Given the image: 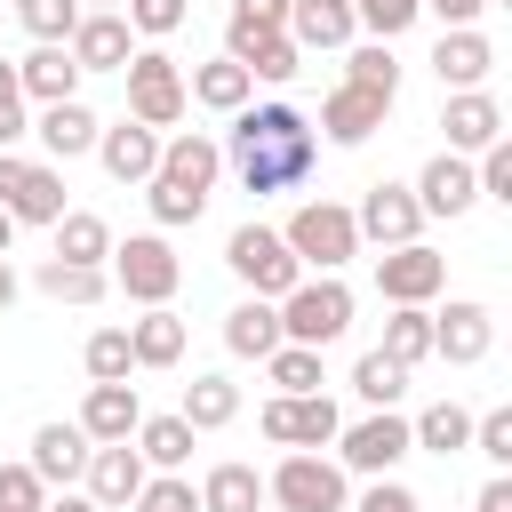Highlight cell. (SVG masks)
Wrapping results in <instances>:
<instances>
[{
	"mask_svg": "<svg viewBox=\"0 0 512 512\" xmlns=\"http://www.w3.org/2000/svg\"><path fill=\"white\" fill-rule=\"evenodd\" d=\"M320 144H312V120L296 104H240L232 112V176L264 200V192H296L312 176Z\"/></svg>",
	"mask_w": 512,
	"mask_h": 512,
	"instance_id": "1",
	"label": "cell"
},
{
	"mask_svg": "<svg viewBox=\"0 0 512 512\" xmlns=\"http://www.w3.org/2000/svg\"><path fill=\"white\" fill-rule=\"evenodd\" d=\"M216 168H224V152L192 128V136H168L160 144V168L144 176V200H152V216L160 224H192L200 208H208V192H216Z\"/></svg>",
	"mask_w": 512,
	"mask_h": 512,
	"instance_id": "2",
	"label": "cell"
},
{
	"mask_svg": "<svg viewBox=\"0 0 512 512\" xmlns=\"http://www.w3.org/2000/svg\"><path fill=\"white\" fill-rule=\"evenodd\" d=\"M352 328V288L336 280V272H320V280H296L288 296H280V344H336Z\"/></svg>",
	"mask_w": 512,
	"mask_h": 512,
	"instance_id": "3",
	"label": "cell"
},
{
	"mask_svg": "<svg viewBox=\"0 0 512 512\" xmlns=\"http://www.w3.org/2000/svg\"><path fill=\"white\" fill-rule=\"evenodd\" d=\"M280 240L296 248V264H320V272H336L344 256H360V224H352V208H336V200H304Z\"/></svg>",
	"mask_w": 512,
	"mask_h": 512,
	"instance_id": "4",
	"label": "cell"
},
{
	"mask_svg": "<svg viewBox=\"0 0 512 512\" xmlns=\"http://www.w3.org/2000/svg\"><path fill=\"white\" fill-rule=\"evenodd\" d=\"M224 264L256 288V296H288L296 280H304V264H296V248L280 240V232H264V224H240L232 240H224Z\"/></svg>",
	"mask_w": 512,
	"mask_h": 512,
	"instance_id": "5",
	"label": "cell"
},
{
	"mask_svg": "<svg viewBox=\"0 0 512 512\" xmlns=\"http://www.w3.org/2000/svg\"><path fill=\"white\" fill-rule=\"evenodd\" d=\"M120 72H128V120L168 128V120L184 112V72H176V56H168V48H136Z\"/></svg>",
	"mask_w": 512,
	"mask_h": 512,
	"instance_id": "6",
	"label": "cell"
},
{
	"mask_svg": "<svg viewBox=\"0 0 512 512\" xmlns=\"http://www.w3.org/2000/svg\"><path fill=\"white\" fill-rule=\"evenodd\" d=\"M112 280H120L136 304H168L176 280H184V264H176V248H168L160 232H136L128 248H112Z\"/></svg>",
	"mask_w": 512,
	"mask_h": 512,
	"instance_id": "7",
	"label": "cell"
},
{
	"mask_svg": "<svg viewBox=\"0 0 512 512\" xmlns=\"http://www.w3.org/2000/svg\"><path fill=\"white\" fill-rule=\"evenodd\" d=\"M264 496H280V512H344V464H328V456H280V472L264 480Z\"/></svg>",
	"mask_w": 512,
	"mask_h": 512,
	"instance_id": "8",
	"label": "cell"
},
{
	"mask_svg": "<svg viewBox=\"0 0 512 512\" xmlns=\"http://www.w3.org/2000/svg\"><path fill=\"white\" fill-rule=\"evenodd\" d=\"M0 208H8L16 224H56V216H64V176H56L48 160L0 152Z\"/></svg>",
	"mask_w": 512,
	"mask_h": 512,
	"instance_id": "9",
	"label": "cell"
},
{
	"mask_svg": "<svg viewBox=\"0 0 512 512\" xmlns=\"http://www.w3.org/2000/svg\"><path fill=\"white\" fill-rule=\"evenodd\" d=\"M344 424H336V400L328 392H280V400H264V440H280V448H328Z\"/></svg>",
	"mask_w": 512,
	"mask_h": 512,
	"instance_id": "10",
	"label": "cell"
},
{
	"mask_svg": "<svg viewBox=\"0 0 512 512\" xmlns=\"http://www.w3.org/2000/svg\"><path fill=\"white\" fill-rule=\"evenodd\" d=\"M224 56L248 64V80H296V64H304V48H296L280 24H248V16L224 24Z\"/></svg>",
	"mask_w": 512,
	"mask_h": 512,
	"instance_id": "11",
	"label": "cell"
},
{
	"mask_svg": "<svg viewBox=\"0 0 512 512\" xmlns=\"http://www.w3.org/2000/svg\"><path fill=\"white\" fill-rule=\"evenodd\" d=\"M440 280H448V256H432L424 240H400L376 256V296H392V304H432Z\"/></svg>",
	"mask_w": 512,
	"mask_h": 512,
	"instance_id": "12",
	"label": "cell"
},
{
	"mask_svg": "<svg viewBox=\"0 0 512 512\" xmlns=\"http://www.w3.org/2000/svg\"><path fill=\"white\" fill-rule=\"evenodd\" d=\"M352 224H360V240H376V248H400V240H416L424 208H416V192H408V184H368V200L352 208Z\"/></svg>",
	"mask_w": 512,
	"mask_h": 512,
	"instance_id": "13",
	"label": "cell"
},
{
	"mask_svg": "<svg viewBox=\"0 0 512 512\" xmlns=\"http://www.w3.org/2000/svg\"><path fill=\"white\" fill-rule=\"evenodd\" d=\"M72 64L80 72H120L128 56H136V32H128V16H112V8H96V16H80L72 24Z\"/></svg>",
	"mask_w": 512,
	"mask_h": 512,
	"instance_id": "14",
	"label": "cell"
},
{
	"mask_svg": "<svg viewBox=\"0 0 512 512\" xmlns=\"http://www.w3.org/2000/svg\"><path fill=\"white\" fill-rule=\"evenodd\" d=\"M408 448H416V440H408V424H400L392 408H376V416H360V424L344 432V464H352V472H376V480H384Z\"/></svg>",
	"mask_w": 512,
	"mask_h": 512,
	"instance_id": "15",
	"label": "cell"
},
{
	"mask_svg": "<svg viewBox=\"0 0 512 512\" xmlns=\"http://www.w3.org/2000/svg\"><path fill=\"white\" fill-rule=\"evenodd\" d=\"M96 152H104V176H112V184H144V176L160 168V128H144V120L96 128Z\"/></svg>",
	"mask_w": 512,
	"mask_h": 512,
	"instance_id": "16",
	"label": "cell"
},
{
	"mask_svg": "<svg viewBox=\"0 0 512 512\" xmlns=\"http://www.w3.org/2000/svg\"><path fill=\"white\" fill-rule=\"evenodd\" d=\"M472 200H480V184H472L464 152H432L424 176H416V208H424V216H464Z\"/></svg>",
	"mask_w": 512,
	"mask_h": 512,
	"instance_id": "17",
	"label": "cell"
},
{
	"mask_svg": "<svg viewBox=\"0 0 512 512\" xmlns=\"http://www.w3.org/2000/svg\"><path fill=\"white\" fill-rule=\"evenodd\" d=\"M488 344H496V320H488V304H448V312L432 320V352H440V360H456V368L488 360Z\"/></svg>",
	"mask_w": 512,
	"mask_h": 512,
	"instance_id": "18",
	"label": "cell"
},
{
	"mask_svg": "<svg viewBox=\"0 0 512 512\" xmlns=\"http://www.w3.org/2000/svg\"><path fill=\"white\" fill-rule=\"evenodd\" d=\"M88 432L80 424H40L32 432V472H40V488H72L80 472H88Z\"/></svg>",
	"mask_w": 512,
	"mask_h": 512,
	"instance_id": "19",
	"label": "cell"
},
{
	"mask_svg": "<svg viewBox=\"0 0 512 512\" xmlns=\"http://www.w3.org/2000/svg\"><path fill=\"white\" fill-rule=\"evenodd\" d=\"M80 480H88V496H96V504H136V488H144V456H136L128 440H96Z\"/></svg>",
	"mask_w": 512,
	"mask_h": 512,
	"instance_id": "20",
	"label": "cell"
},
{
	"mask_svg": "<svg viewBox=\"0 0 512 512\" xmlns=\"http://www.w3.org/2000/svg\"><path fill=\"white\" fill-rule=\"evenodd\" d=\"M432 72H440V88H480V80L496 72V48H488L472 24H448L440 48H432Z\"/></svg>",
	"mask_w": 512,
	"mask_h": 512,
	"instance_id": "21",
	"label": "cell"
},
{
	"mask_svg": "<svg viewBox=\"0 0 512 512\" xmlns=\"http://www.w3.org/2000/svg\"><path fill=\"white\" fill-rule=\"evenodd\" d=\"M440 128H448V152H488V144L504 136V112H496V96L456 88V96H448V112H440Z\"/></svg>",
	"mask_w": 512,
	"mask_h": 512,
	"instance_id": "22",
	"label": "cell"
},
{
	"mask_svg": "<svg viewBox=\"0 0 512 512\" xmlns=\"http://www.w3.org/2000/svg\"><path fill=\"white\" fill-rule=\"evenodd\" d=\"M144 424V400H136V384L120 376V384H88V400H80V432L88 440H128Z\"/></svg>",
	"mask_w": 512,
	"mask_h": 512,
	"instance_id": "23",
	"label": "cell"
},
{
	"mask_svg": "<svg viewBox=\"0 0 512 512\" xmlns=\"http://www.w3.org/2000/svg\"><path fill=\"white\" fill-rule=\"evenodd\" d=\"M16 88H24L32 104H64V96L80 88V64H72V48H64V40H40V48L16 64Z\"/></svg>",
	"mask_w": 512,
	"mask_h": 512,
	"instance_id": "24",
	"label": "cell"
},
{
	"mask_svg": "<svg viewBox=\"0 0 512 512\" xmlns=\"http://www.w3.org/2000/svg\"><path fill=\"white\" fill-rule=\"evenodd\" d=\"M384 112H392L384 96H368V88H352V80H344V88L320 104V128H328V144H368V136L384 128Z\"/></svg>",
	"mask_w": 512,
	"mask_h": 512,
	"instance_id": "25",
	"label": "cell"
},
{
	"mask_svg": "<svg viewBox=\"0 0 512 512\" xmlns=\"http://www.w3.org/2000/svg\"><path fill=\"white\" fill-rule=\"evenodd\" d=\"M32 136H40L56 160H80V152H96V112H88L80 96H64V104H40Z\"/></svg>",
	"mask_w": 512,
	"mask_h": 512,
	"instance_id": "26",
	"label": "cell"
},
{
	"mask_svg": "<svg viewBox=\"0 0 512 512\" xmlns=\"http://www.w3.org/2000/svg\"><path fill=\"white\" fill-rule=\"evenodd\" d=\"M296 48H344L352 40V0H288V24H280Z\"/></svg>",
	"mask_w": 512,
	"mask_h": 512,
	"instance_id": "27",
	"label": "cell"
},
{
	"mask_svg": "<svg viewBox=\"0 0 512 512\" xmlns=\"http://www.w3.org/2000/svg\"><path fill=\"white\" fill-rule=\"evenodd\" d=\"M128 352H136V368H176L184 360V320L168 304H144V320L128 328Z\"/></svg>",
	"mask_w": 512,
	"mask_h": 512,
	"instance_id": "28",
	"label": "cell"
},
{
	"mask_svg": "<svg viewBox=\"0 0 512 512\" xmlns=\"http://www.w3.org/2000/svg\"><path fill=\"white\" fill-rule=\"evenodd\" d=\"M224 344H232L240 360H264V352L280 344V312H272V296H248V304H232V312H224Z\"/></svg>",
	"mask_w": 512,
	"mask_h": 512,
	"instance_id": "29",
	"label": "cell"
},
{
	"mask_svg": "<svg viewBox=\"0 0 512 512\" xmlns=\"http://www.w3.org/2000/svg\"><path fill=\"white\" fill-rule=\"evenodd\" d=\"M176 416H184L192 432H216V424H232V416H240V384H232V376H192Z\"/></svg>",
	"mask_w": 512,
	"mask_h": 512,
	"instance_id": "30",
	"label": "cell"
},
{
	"mask_svg": "<svg viewBox=\"0 0 512 512\" xmlns=\"http://www.w3.org/2000/svg\"><path fill=\"white\" fill-rule=\"evenodd\" d=\"M128 440H136V456H144V464H160V472L192 464V424H184V416H144Z\"/></svg>",
	"mask_w": 512,
	"mask_h": 512,
	"instance_id": "31",
	"label": "cell"
},
{
	"mask_svg": "<svg viewBox=\"0 0 512 512\" xmlns=\"http://www.w3.org/2000/svg\"><path fill=\"white\" fill-rule=\"evenodd\" d=\"M256 504H264L256 464H216V472L200 480V512H256Z\"/></svg>",
	"mask_w": 512,
	"mask_h": 512,
	"instance_id": "32",
	"label": "cell"
},
{
	"mask_svg": "<svg viewBox=\"0 0 512 512\" xmlns=\"http://www.w3.org/2000/svg\"><path fill=\"white\" fill-rule=\"evenodd\" d=\"M56 256H64V264H104V256H112V232H104V216H88V208H64V216H56Z\"/></svg>",
	"mask_w": 512,
	"mask_h": 512,
	"instance_id": "33",
	"label": "cell"
},
{
	"mask_svg": "<svg viewBox=\"0 0 512 512\" xmlns=\"http://www.w3.org/2000/svg\"><path fill=\"white\" fill-rule=\"evenodd\" d=\"M40 296H56V304H96L104 296V264H64V256H40Z\"/></svg>",
	"mask_w": 512,
	"mask_h": 512,
	"instance_id": "34",
	"label": "cell"
},
{
	"mask_svg": "<svg viewBox=\"0 0 512 512\" xmlns=\"http://www.w3.org/2000/svg\"><path fill=\"white\" fill-rule=\"evenodd\" d=\"M384 360H400V368H416L424 352H432V312L424 304H392V320H384V344H376Z\"/></svg>",
	"mask_w": 512,
	"mask_h": 512,
	"instance_id": "35",
	"label": "cell"
},
{
	"mask_svg": "<svg viewBox=\"0 0 512 512\" xmlns=\"http://www.w3.org/2000/svg\"><path fill=\"white\" fill-rule=\"evenodd\" d=\"M408 440H416V448H432V456H456V448H472V416H464L456 400H432V408L408 424Z\"/></svg>",
	"mask_w": 512,
	"mask_h": 512,
	"instance_id": "36",
	"label": "cell"
},
{
	"mask_svg": "<svg viewBox=\"0 0 512 512\" xmlns=\"http://www.w3.org/2000/svg\"><path fill=\"white\" fill-rule=\"evenodd\" d=\"M248 88H256V80H248V64H232V56H216V64H200V72H192V96H200L208 112H240V104H248Z\"/></svg>",
	"mask_w": 512,
	"mask_h": 512,
	"instance_id": "37",
	"label": "cell"
},
{
	"mask_svg": "<svg viewBox=\"0 0 512 512\" xmlns=\"http://www.w3.org/2000/svg\"><path fill=\"white\" fill-rule=\"evenodd\" d=\"M344 80H352V88H368V96H384V104L400 96V64H392V48H384V40H368V48H352V64H344Z\"/></svg>",
	"mask_w": 512,
	"mask_h": 512,
	"instance_id": "38",
	"label": "cell"
},
{
	"mask_svg": "<svg viewBox=\"0 0 512 512\" xmlns=\"http://www.w3.org/2000/svg\"><path fill=\"white\" fill-rule=\"evenodd\" d=\"M352 392H360L368 408H392V400L408 392V368H400V360H384V352H360V368H352Z\"/></svg>",
	"mask_w": 512,
	"mask_h": 512,
	"instance_id": "39",
	"label": "cell"
},
{
	"mask_svg": "<svg viewBox=\"0 0 512 512\" xmlns=\"http://www.w3.org/2000/svg\"><path fill=\"white\" fill-rule=\"evenodd\" d=\"M264 368H272L280 392H320V352H312V344H272Z\"/></svg>",
	"mask_w": 512,
	"mask_h": 512,
	"instance_id": "40",
	"label": "cell"
},
{
	"mask_svg": "<svg viewBox=\"0 0 512 512\" xmlns=\"http://www.w3.org/2000/svg\"><path fill=\"white\" fill-rule=\"evenodd\" d=\"M128 368H136V352H128V328H96V336H88V376H96V384H120Z\"/></svg>",
	"mask_w": 512,
	"mask_h": 512,
	"instance_id": "41",
	"label": "cell"
},
{
	"mask_svg": "<svg viewBox=\"0 0 512 512\" xmlns=\"http://www.w3.org/2000/svg\"><path fill=\"white\" fill-rule=\"evenodd\" d=\"M16 16H24V32H32V40H72L80 0H16Z\"/></svg>",
	"mask_w": 512,
	"mask_h": 512,
	"instance_id": "42",
	"label": "cell"
},
{
	"mask_svg": "<svg viewBox=\"0 0 512 512\" xmlns=\"http://www.w3.org/2000/svg\"><path fill=\"white\" fill-rule=\"evenodd\" d=\"M424 16V0H352V24H368L376 40H392V32H408Z\"/></svg>",
	"mask_w": 512,
	"mask_h": 512,
	"instance_id": "43",
	"label": "cell"
},
{
	"mask_svg": "<svg viewBox=\"0 0 512 512\" xmlns=\"http://www.w3.org/2000/svg\"><path fill=\"white\" fill-rule=\"evenodd\" d=\"M136 512H200V488H192V480H176V472H160V480H144V488H136Z\"/></svg>",
	"mask_w": 512,
	"mask_h": 512,
	"instance_id": "44",
	"label": "cell"
},
{
	"mask_svg": "<svg viewBox=\"0 0 512 512\" xmlns=\"http://www.w3.org/2000/svg\"><path fill=\"white\" fill-rule=\"evenodd\" d=\"M40 504H48L40 472L32 464H0V512H40Z\"/></svg>",
	"mask_w": 512,
	"mask_h": 512,
	"instance_id": "45",
	"label": "cell"
},
{
	"mask_svg": "<svg viewBox=\"0 0 512 512\" xmlns=\"http://www.w3.org/2000/svg\"><path fill=\"white\" fill-rule=\"evenodd\" d=\"M472 184H480L488 200H504V208H512V144H504V136H496V144L480 152V168H472Z\"/></svg>",
	"mask_w": 512,
	"mask_h": 512,
	"instance_id": "46",
	"label": "cell"
},
{
	"mask_svg": "<svg viewBox=\"0 0 512 512\" xmlns=\"http://www.w3.org/2000/svg\"><path fill=\"white\" fill-rule=\"evenodd\" d=\"M120 8H128V32H144V40L184 24V0H120Z\"/></svg>",
	"mask_w": 512,
	"mask_h": 512,
	"instance_id": "47",
	"label": "cell"
},
{
	"mask_svg": "<svg viewBox=\"0 0 512 512\" xmlns=\"http://www.w3.org/2000/svg\"><path fill=\"white\" fill-rule=\"evenodd\" d=\"M472 448H480L488 464H512V408H488V416L472 424Z\"/></svg>",
	"mask_w": 512,
	"mask_h": 512,
	"instance_id": "48",
	"label": "cell"
},
{
	"mask_svg": "<svg viewBox=\"0 0 512 512\" xmlns=\"http://www.w3.org/2000/svg\"><path fill=\"white\" fill-rule=\"evenodd\" d=\"M360 512H424V504H416V496H408L400 480H376V488L360 496Z\"/></svg>",
	"mask_w": 512,
	"mask_h": 512,
	"instance_id": "49",
	"label": "cell"
},
{
	"mask_svg": "<svg viewBox=\"0 0 512 512\" xmlns=\"http://www.w3.org/2000/svg\"><path fill=\"white\" fill-rule=\"evenodd\" d=\"M232 16H248V24H288V0H232Z\"/></svg>",
	"mask_w": 512,
	"mask_h": 512,
	"instance_id": "50",
	"label": "cell"
},
{
	"mask_svg": "<svg viewBox=\"0 0 512 512\" xmlns=\"http://www.w3.org/2000/svg\"><path fill=\"white\" fill-rule=\"evenodd\" d=\"M424 8H432V16H440V24H472V16H480V8H488V0H424Z\"/></svg>",
	"mask_w": 512,
	"mask_h": 512,
	"instance_id": "51",
	"label": "cell"
},
{
	"mask_svg": "<svg viewBox=\"0 0 512 512\" xmlns=\"http://www.w3.org/2000/svg\"><path fill=\"white\" fill-rule=\"evenodd\" d=\"M16 136H24V96H8V104H0V152H8Z\"/></svg>",
	"mask_w": 512,
	"mask_h": 512,
	"instance_id": "52",
	"label": "cell"
},
{
	"mask_svg": "<svg viewBox=\"0 0 512 512\" xmlns=\"http://www.w3.org/2000/svg\"><path fill=\"white\" fill-rule=\"evenodd\" d=\"M472 512H512V480H488V488H480V504H472Z\"/></svg>",
	"mask_w": 512,
	"mask_h": 512,
	"instance_id": "53",
	"label": "cell"
},
{
	"mask_svg": "<svg viewBox=\"0 0 512 512\" xmlns=\"http://www.w3.org/2000/svg\"><path fill=\"white\" fill-rule=\"evenodd\" d=\"M40 512H104V504H96V496H72V488H64V496H48Z\"/></svg>",
	"mask_w": 512,
	"mask_h": 512,
	"instance_id": "54",
	"label": "cell"
},
{
	"mask_svg": "<svg viewBox=\"0 0 512 512\" xmlns=\"http://www.w3.org/2000/svg\"><path fill=\"white\" fill-rule=\"evenodd\" d=\"M16 304V272H8V256H0V312Z\"/></svg>",
	"mask_w": 512,
	"mask_h": 512,
	"instance_id": "55",
	"label": "cell"
},
{
	"mask_svg": "<svg viewBox=\"0 0 512 512\" xmlns=\"http://www.w3.org/2000/svg\"><path fill=\"white\" fill-rule=\"evenodd\" d=\"M8 96H24V88H16V64H0V104H8Z\"/></svg>",
	"mask_w": 512,
	"mask_h": 512,
	"instance_id": "56",
	"label": "cell"
},
{
	"mask_svg": "<svg viewBox=\"0 0 512 512\" xmlns=\"http://www.w3.org/2000/svg\"><path fill=\"white\" fill-rule=\"evenodd\" d=\"M8 232H16V216H8V208H0V256H8Z\"/></svg>",
	"mask_w": 512,
	"mask_h": 512,
	"instance_id": "57",
	"label": "cell"
},
{
	"mask_svg": "<svg viewBox=\"0 0 512 512\" xmlns=\"http://www.w3.org/2000/svg\"><path fill=\"white\" fill-rule=\"evenodd\" d=\"M104 8H112V0H104Z\"/></svg>",
	"mask_w": 512,
	"mask_h": 512,
	"instance_id": "58",
	"label": "cell"
}]
</instances>
